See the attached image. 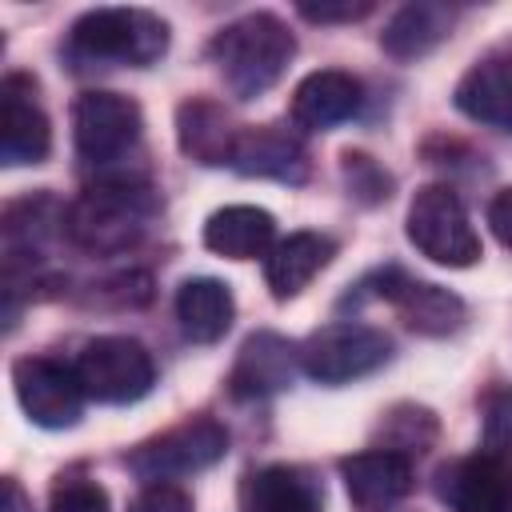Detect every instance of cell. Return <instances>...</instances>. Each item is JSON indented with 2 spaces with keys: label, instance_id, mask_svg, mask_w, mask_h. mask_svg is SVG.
<instances>
[{
  "label": "cell",
  "instance_id": "4fadbf2b",
  "mask_svg": "<svg viewBox=\"0 0 512 512\" xmlns=\"http://www.w3.org/2000/svg\"><path fill=\"white\" fill-rule=\"evenodd\" d=\"M400 316L412 332L420 336H448L464 324L468 308L456 292L440 288V284H428V280H412L404 276L400 268H388L380 272V288H376Z\"/></svg>",
  "mask_w": 512,
  "mask_h": 512
},
{
  "label": "cell",
  "instance_id": "9a60e30c",
  "mask_svg": "<svg viewBox=\"0 0 512 512\" xmlns=\"http://www.w3.org/2000/svg\"><path fill=\"white\" fill-rule=\"evenodd\" d=\"M360 100H364V88L352 72H340V68L308 72L292 92V124L304 132H328L352 120L360 112Z\"/></svg>",
  "mask_w": 512,
  "mask_h": 512
},
{
  "label": "cell",
  "instance_id": "8992f818",
  "mask_svg": "<svg viewBox=\"0 0 512 512\" xmlns=\"http://www.w3.org/2000/svg\"><path fill=\"white\" fill-rule=\"evenodd\" d=\"M76 376L88 400L100 404H132L152 392L156 384V364L148 348L132 336H96L84 344L76 356Z\"/></svg>",
  "mask_w": 512,
  "mask_h": 512
},
{
  "label": "cell",
  "instance_id": "ba28073f",
  "mask_svg": "<svg viewBox=\"0 0 512 512\" xmlns=\"http://www.w3.org/2000/svg\"><path fill=\"white\" fill-rule=\"evenodd\" d=\"M140 104L120 96V92H84L72 104V144L80 152V160L104 168L116 164L124 156H132V148L140 144Z\"/></svg>",
  "mask_w": 512,
  "mask_h": 512
},
{
  "label": "cell",
  "instance_id": "f1b7e54d",
  "mask_svg": "<svg viewBox=\"0 0 512 512\" xmlns=\"http://www.w3.org/2000/svg\"><path fill=\"white\" fill-rule=\"evenodd\" d=\"M488 440L496 448H508L512 444V396H500L488 408Z\"/></svg>",
  "mask_w": 512,
  "mask_h": 512
},
{
  "label": "cell",
  "instance_id": "603a6c76",
  "mask_svg": "<svg viewBox=\"0 0 512 512\" xmlns=\"http://www.w3.org/2000/svg\"><path fill=\"white\" fill-rule=\"evenodd\" d=\"M64 208L52 196H24L16 204H8L4 212V260L8 268H16L24 256H40V248L56 236V228H64Z\"/></svg>",
  "mask_w": 512,
  "mask_h": 512
},
{
  "label": "cell",
  "instance_id": "52a82bcc",
  "mask_svg": "<svg viewBox=\"0 0 512 512\" xmlns=\"http://www.w3.org/2000/svg\"><path fill=\"white\" fill-rule=\"evenodd\" d=\"M392 356V340L372 324H328L300 344V368L316 384H348L376 372Z\"/></svg>",
  "mask_w": 512,
  "mask_h": 512
},
{
  "label": "cell",
  "instance_id": "cb8c5ba5",
  "mask_svg": "<svg viewBox=\"0 0 512 512\" xmlns=\"http://www.w3.org/2000/svg\"><path fill=\"white\" fill-rule=\"evenodd\" d=\"M448 28H452V12L444 4H408L384 24L380 44L392 60H420L448 36Z\"/></svg>",
  "mask_w": 512,
  "mask_h": 512
},
{
  "label": "cell",
  "instance_id": "277c9868",
  "mask_svg": "<svg viewBox=\"0 0 512 512\" xmlns=\"http://www.w3.org/2000/svg\"><path fill=\"white\" fill-rule=\"evenodd\" d=\"M408 240L420 256L444 268H468L480 260V236L464 200L448 184H424L408 204Z\"/></svg>",
  "mask_w": 512,
  "mask_h": 512
},
{
  "label": "cell",
  "instance_id": "7a4b0ae2",
  "mask_svg": "<svg viewBox=\"0 0 512 512\" xmlns=\"http://www.w3.org/2000/svg\"><path fill=\"white\" fill-rule=\"evenodd\" d=\"M224 84L232 88V96L240 100H256L264 96L288 68V60L296 56V36L288 32V24L272 12H248L240 20H232L228 28L216 32V40L208 44Z\"/></svg>",
  "mask_w": 512,
  "mask_h": 512
},
{
  "label": "cell",
  "instance_id": "d6986e66",
  "mask_svg": "<svg viewBox=\"0 0 512 512\" xmlns=\"http://www.w3.org/2000/svg\"><path fill=\"white\" fill-rule=\"evenodd\" d=\"M276 220L256 204H228L204 220V248L224 260H256L272 252Z\"/></svg>",
  "mask_w": 512,
  "mask_h": 512
},
{
  "label": "cell",
  "instance_id": "7c38bea8",
  "mask_svg": "<svg viewBox=\"0 0 512 512\" xmlns=\"http://www.w3.org/2000/svg\"><path fill=\"white\" fill-rule=\"evenodd\" d=\"M340 476H344V488H348V500L356 512H388L416 484L412 460L392 448H368V452L344 456Z\"/></svg>",
  "mask_w": 512,
  "mask_h": 512
},
{
  "label": "cell",
  "instance_id": "484cf974",
  "mask_svg": "<svg viewBox=\"0 0 512 512\" xmlns=\"http://www.w3.org/2000/svg\"><path fill=\"white\" fill-rule=\"evenodd\" d=\"M128 512H192V496L180 484H144Z\"/></svg>",
  "mask_w": 512,
  "mask_h": 512
},
{
  "label": "cell",
  "instance_id": "ffe728a7",
  "mask_svg": "<svg viewBox=\"0 0 512 512\" xmlns=\"http://www.w3.org/2000/svg\"><path fill=\"white\" fill-rule=\"evenodd\" d=\"M240 128H232L228 112L216 100L192 96L176 108V140L180 152L192 156L196 164H228L232 148H236Z\"/></svg>",
  "mask_w": 512,
  "mask_h": 512
},
{
  "label": "cell",
  "instance_id": "30bf717a",
  "mask_svg": "<svg viewBox=\"0 0 512 512\" xmlns=\"http://www.w3.org/2000/svg\"><path fill=\"white\" fill-rule=\"evenodd\" d=\"M440 500L452 512H512V460L476 452L440 468Z\"/></svg>",
  "mask_w": 512,
  "mask_h": 512
},
{
  "label": "cell",
  "instance_id": "d4e9b609",
  "mask_svg": "<svg viewBox=\"0 0 512 512\" xmlns=\"http://www.w3.org/2000/svg\"><path fill=\"white\" fill-rule=\"evenodd\" d=\"M48 512H108V492L96 480L84 476H68L52 488V504Z\"/></svg>",
  "mask_w": 512,
  "mask_h": 512
},
{
  "label": "cell",
  "instance_id": "6da1fadb",
  "mask_svg": "<svg viewBox=\"0 0 512 512\" xmlns=\"http://www.w3.org/2000/svg\"><path fill=\"white\" fill-rule=\"evenodd\" d=\"M156 220V196L144 184L128 180H100L84 188L64 216V232L76 248L96 256L128 252L144 240V232Z\"/></svg>",
  "mask_w": 512,
  "mask_h": 512
},
{
  "label": "cell",
  "instance_id": "9c48e42d",
  "mask_svg": "<svg viewBox=\"0 0 512 512\" xmlns=\"http://www.w3.org/2000/svg\"><path fill=\"white\" fill-rule=\"evenodd\" d=\"M12 388L24 416L40 428H72L84 412V388L76 368L52 356H24L12 364Z\"/></svg>",
  "mask_w": 512,
  "mask_h": 512
},
{
  "label": "cell",
  "instance_id": "44dd1931",
  "mask_svg": "<svg viewBox=\"0 0 512 512\" xmlns=\"http://www.w3.org/2000/svg\"><path fill=\"white\" fill-rule=\"evenodd\" d=\"M240 512H324L320 488L288 464H268L244 476Z\"/></svg>",
  "mask_w": 512,
  "mask_h": 512
},
{
  "label": "cell",
  "instance_id": "f546056e",
  "mask_svg": "<svg viewBox=\"0 0 512 512\" xmlns=\"http://www.w3.org/2000/svg\"><path fill=\"white\" fill-rule=\"evenodd\" d=\"M32 504H28V496L20 492V484L16 480H4V508L0 512H28Z\"/></svg>",
  "mask_w": 512,
  "mask_h": 512
},
{
  "label": "cell",
  "instance_id": "83f0119b",
  "mask_svg": "<svg viewBox=\"0 0 512 512\" xmlns=\"http://www.w3.org/2000/svg\"><path fill=\"white\" fill-rule=\"evenodd\" d=\"M488 228L504 248H512V188H500L488 204Z\"/></svg>",
  "mask_w": 512,
  "mask_h": 512
},
{
  "label": "cell",
  "instance_id": "2e32d148",
  "mask_svg": "<svg viewBox=\"0 0 512 512\" xmlns=\"http://www.w3.org/2000/svg\"><path fill=\"white\" fill-rule=\"evenodd\" d=\"M452 100L468 120L492 124L500 132H512V48L476 60L460 76Z\"/></svg>",
  "mask_w": 512,
  "mask_h": 512
},
{
  "label": "cell",
  "instance_id": "5b68a950",
  "mask_svg": "<svg viewBox=\"0 0 512 512\" xmlns=\"http://www.w3.org/2000/svg\"><path fill=\"white\" fill-rule=\"evenodd\" d=\"M224 452H228L224 424H216L212 416H188L184 424H172L168 432L144 440L128 456V468L144 484H172V480L212 468L216 460H224Z\"/></svg>",
  "mask_w": 512,
  "mask_h": 512
},
{
  "label": "cell",
  "instance_id": "3957f363",
  "mask_svg": "<svg viewBox=\"0 0 512 512\" xmlns=\"http://www.w3.org/2000/svg\"><path fill=\"white\" fill-rule=\"evenodd\" d=\"M72 52L84 60L148 68L168 52V24L144 8H92L72 24Z\"/></svg>",
  "mask_w": 512,
  "mask_h": 512
},
{
  "label": "cell",
  "instance_id": "ac0fdd59",
  "mask_svg": "<svg viewBox=\"0 0 512 512\" xmlns=\"http://www.w3.org/2000/svg\"><path fill=\"white\" fill-rule=\"evenodd\" d=\"M300 360V348H292L276 332H256L244 340L236 364H232V392L236 396H268L292 384V368Z\"/></svg>",
  "mask_w": 512,
  "mask_h": 512
},
{
  "label": "cell",
  "instance_id": "5bb4252c",
  "mask_svg": "<svg viewBox=\"0 0 512 512\" xmlns=\"http://www.w3.org/2000/svg\"><path fill=\"white\" fill-rule=\"evenodd\" d=\"M228 164L240 176H264V180H280V184H304L308 180V152L280 124L240 128Z\"/></svg>",
  "mask_w": 512,
  "mask_h": 512
},
{
  "label": "cell",
  "instance_id": "4316f807",
  "mask_svg": "<svg viewBox=\"0 0 512 512\" xmlns=\"http://www.w3.org/2000/svg\"><path fill=\"white\" fill-rule=\"evenodd\" d=\"M372 12V4L364 0V4H352V0H344V4H300V16L304 20H312V24H352V20H364Z\"/></svg>",
  "mask_w": 512,
  "mask_h": 512
},
{
  "label": "cell",
  "instance_id": "8fae6325",
  "mask_svg": "<svg viewBox=\"0 0 512 512\" xmlns=\"http://www.w3.org/2000/svg\"><path fill=\"white\" fill-rule=\"evenodd\" d=\"M52 152V124L36 104V84L28 76H8L0 88V160L8 168L40 164Z\"/></svg>",
  "mask_w": 512,
  "mask_h": 512
},
{
  "label": "cell",
  "instance_id": "7402d4cb",
  "mask_svg": "<svg viewBox=\"0 0 512 512\" xmlns=\"http://www.w3.org/2000/svg\"><path fill=\"white\" fill-rule=\"evenodd\" d=\"M232 316H236V300H232L224 280L192 276V280L180 284V292H176V320H180L188 340L216 344L232 328Z\"/></svg>",
  "mask_w": 512,
  "mask_h": 512
},
{
  "label": "cell",
  "instance_id": "e0dca14e",
  "mask_svg": "<svg viewBox=\"0 0 512 512\" xmlns=\"http://www.w3.org/2000/svg\"><path fill=\"white\" fill-rule=\"evenodd\" d=\"M336 256V244L332 236H320V232H292L284 240L272 244V252L264 256V284L276 300H292L300 296L312 276Z\"/></svg>",
  "mask_w": 512,
  "mask_h": 512
}]
</instances>
